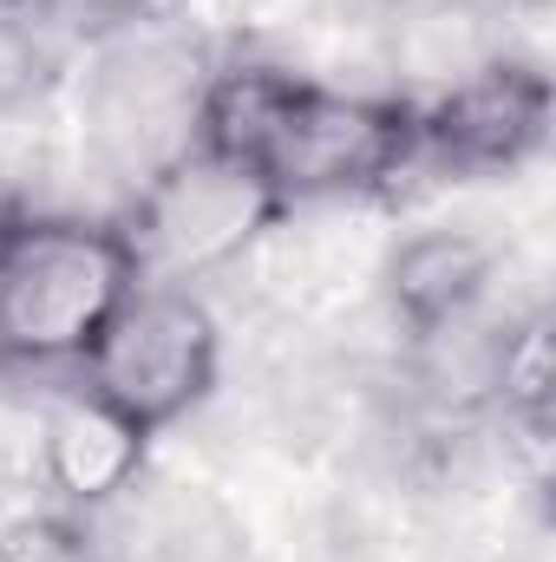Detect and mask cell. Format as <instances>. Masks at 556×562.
<instances>
[{
    "mask_svg": "<svg viewBox=\"0 0 556 562\" xmlns=\"http://www.w3.org/2000/svg\"><path fill=\"white\" fill-rule=\"evenodd\" d=\"M190 144L243 164L281 210L367 196L419 164V105L334 92L276 66H230L197 92Z\"/></svg>",
    "mask_w": 556,
    "mask_h": 562,
    "instance_id": "6da1fadb",
    "label": "cell"
},
{
    "mask_svg": "<svg viewBox=\"0 0 556 562\" xmlns=\"http://www.w3.org/2000/svg\"><path fill=\"white\" fill-rule=\"evenodd\" d=\"M138 288V262L119 223L26 216L0 256V360L73 367Z\"/></svg>",
    "mask_w": 556,
    "mask_h": 562,
    "instance_id": "7a4b0ae2",
    "label": "cell"
},
{
    "mask_svg": "<svg viewBox=\"0 0 556 562\" xmlns=\"http://www.w3.org/2000/svg\"><path fill=\"white\" fill-rule=\"evenodd\" d=\"M216 367H223V340L210 301L197 288L138 281L125 307L105 321V334L92 340V353L79 360V386L157 438L210 400Z\"/></svg>",
    "mask_w": 556,
    "mask_h": 562,
    "instance_id": "3957f363",
    "label": "cell"
},
{
    "mask_svg": "<svg viewBox=\"0 0 556 562\" xmlns=\"http://www.w3.org/2000/svg\"><path fill=\"white\" fill-rule=\"evenodd\" d=\"M276 216L281 203L243 164L184 138V150L164 157L138 183V203L119 229H125V249L138 262V281L190 288V281L230 269Z\"/></svg>",
    "mask_w": 556,
    "mask_h": 562,
    "instance_id": "277c9868",
    "label": "cell"
},
{
    "mask_svg": "<svg viewBox=\"0 0 556 562\" xmlns=\"http://www.w3.org/2000/svg\"><path fill=\"white\" fill-rule=\"evenodd\" d=\"M551 79L524 59H491L432 105H419V164L452 177H504L551 138Z\"/></svg>",
    "mask_w": 556,
    "mask_h": 562,
    "instance_id": "5b68a950",
    "label": "cell"
},
{
    "mask_svg": "<svg viewBox=\"0 0 556 562\" xmlns=\"http://www.w3.org/2000/svg\"><path fill=\"white\" fill-rule=\"evenodd\" d=\"M33 458H40V484L53 491V504L73 517H92L138 491L144 464H151V431L132 425L119 406H105L99 393L66 386L40 413Z\"/></svg>",
    "mask_w": 556,
    "mask_h": 562,
    "instance_id": "8992f818",
    "label": "cell"
},
{
    "mask_svg": "<svg viewBox=\"0 0 556 562\" xmlns=\"http://www.w3.org/2000/svg\"><path fill=\"white\" fill-rule=\"evenodd\" d=\"M498 281V249L471 229H413L387 256V307L419 347L458 334Z\"/></svg>",
    "mask_w": 556,
    "mask_h": 562,
    "instance_id": "52a82bcc",
    "label": "cell"
},
{
    "mask_svg": "<svg viewBox=\"0 0 556 562\" xmlns=\"http://www.w3.org/2000/svg\"><path fill=\"white\" fill-rule=\"evenodd\" d=\"M485 393L504 406V419H518L531 438L551 431V406H556L551 307H531V314L504 321V334H491V347H485Z\"/></svg>",
    "mask_w": 556,
    "mask_h": 562,
    "instance_id": "ba28073f",
    "label": "cell"
},
{
    "mask_svg": "<svg viewBox=\"0 0 556 562\" xmlns=\"http://www.w3.org/2000/svg\"><path fill=\"white\" fill-rule=\"evenodd\" d=\"M53 79V40L46 20L26 0H0V119L33 105Z\"/></svg>",
    "mask_w": 556,
    "mask_h": 562,
    "instance_id": "9c48e42d",
    "label": "cell"
},
{
    "mask_svg": "<svg viewBox=\"0 0 556 562\" xmlns=\"http://www.w3.org/2000/svg\"><path fill=\"white\" fill-rule=\"evenodd\" d=\"M0 562H99L86 517L73 510H33L0 530Z\"/></svg>",
    "mask_w": 556,
    "mask_h": 562,
    "instance_id": "30bf717a",
    "label": "cell"
},
{
    "mask_svg": "<svg viewBox=\"0 0 556 562\" xmlns=\"http://www.w3.org/2000/svg\"><path fill=\"white\" fill-rule=\"evenodd\" d=\"M40 20H66L79 33H112V26H138L164 0H26Z\"/></svg>",
    "mask_w": 556,
    "mask_h": 562,
    "instance_id": "8fae6325",
    "label": "cell"
},
{
    "mask_svg": "<svg viewBox=\"0 0 556 562\" xmlns=\"http://www.w3.org/2000/svg\"><path fill=\"white\" fill-rule=\"evenodd\" d=\"M20 223H26V210H20V196H7V190H0V256H7V243L20 236Z\"/></svg>",
    "mask_w": 556,
    "mask_h": 562,
    "instance_id": "7c38bea8",
    "label": "cell"
}]
</instances>
